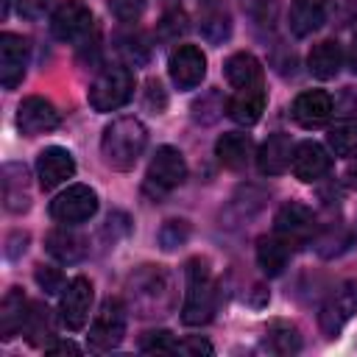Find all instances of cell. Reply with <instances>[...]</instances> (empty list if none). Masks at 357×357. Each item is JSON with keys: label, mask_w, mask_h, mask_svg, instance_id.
Here are the masks:
<instances>
[{"label": "cell", "mask_w": 357, "mask_h": 357, "mask_svg": "<svg viewBox=\"0 0 357 357\" xmlns=\"http://www.w3.org/2000/svg\"><path fill=\"white\" fill-rule=\"evenodd\" d=\"M109 11L120 22H137L145 11V0H109Z\"/></svg>", "instance_id": "38"}, {"label": "cell", "mask_w": 357, "mask_h": 357, "mask_svg": "<svg viewBox=\"0 0 357 357\" xmlns=\"http://www.w3.org/2000/svg\"><path fill=\"white\" fill-rule=\"evenodd\" d=\"M178 351L201 357V354H212V343L204 337H187V340H178Z\"/></svg>", "instance_id": "42"}, {"label": "cell", "mask_w": 357, "mask_h": 357, "mask_svg": "<svg viewBox=\"0 0 357 357\" xmlns=\"http://www.w3.org/2000/svg\"><path fill=\"white\" fill-rule=\"evenodd\" d=\"M349 67L351 73H357V36L351 39V47H349Z\"/></svg>", "instance_id": "47"}, {"label": "cell", "mask_w": 357, "mask_h": 357, "mask_svg": "<svg viewBox=\"0 0 357 357\" xmlns=\"http://www.w3.org/2000/svg\"><path fill=\"white\" fill-rule=\"evenodd\" d=\"M357 312V279H346L340 282L329 296L326 301L321 304V312H318V326L326 337H335L349 321L351 315Z\"/></svg>", "instance_id": "8"}, {"label": "cell", "mask_w": 357, "mask_h": 357, "mask_svg": "<svg viewBox=\"0 0 357 357\" xmlns=\"http://www.w3.org/2000/svg\"><path fill=\"white\" fill-rule=\"evenodd\" d=\"M17 126L25 137H39V134H47L59 126V112L50 100L39 98V95H31L17 109Z\"/></svg>", "instance_id": "14"}, {"label": "cell", "mask_w": 357, "mask_h": 357, "mask_svg": "<svg viewBox=\"0 0 357 357\" xmlns=\"http://www.w3.org/2000/svg\"><path fill=\"white\" fill-rule=\"evenodd\" d=\"M126 324H128V307L117 298V296H109L103 298L92 326H89V335H86V346L92 351H112L120 346L123 335H126Z\"/></svg>", "instance_id": "5"}, {"label": "cell", "mask_w": 357, "mask_h": 357, "mask_svg": "<svg viewBox=\"0 0 357 357\" xmlns=\"http://www.w3.org/2000/svg\"><path fill=\"white\" fill-rule=\"evenodd\" d=\"M273 231L293 245L307 243L315 234V215L310 206H304L298 201H287L279 206V212L273 218Z\"/></svg>", "instance_id": "12"}, {"label": "cell", "mask_w": 357, "mask_h": 357, "mask_svg": "<svg viewBox=\"0 0 357 357\" xmlns=\"http://www.w3.org/2000/svg\"><path fill=\"white\" fill-rule=\"evenodd\" d=\"M28 312H31V301L25 298V293L20 287H11L0 304V337L3 340L17 337L25 329Z\"/></svg>", "instance_id": "23"}, {"label": "cell", "mask_w": 357, "mask_h": 357, "mask_svg": "<svg viewBox=\"0 0 357 357\" xmlns=\"http://www.w3.org/2000/svg\"><path fill=\"white\" fill-rule=\"evenodd\" d=\"M343 176H346V184L357 190V159H351V162H349V167H346V173H343Z\"/></svg>", "instance_id": "46"}, {"label": "cell", "mask_w": 357, "mask_h": 357, "mask_svg": "<svg viewBox=\"0 0 357 357\" xmlns=\"http://www.w3.org/2000/svg\"><path fill=\"white\" fill-rule=\"evenodd\" d=\"M22 240H28V234H22V231H14V234L8 237V248H6L8 259H17V254H20V251L25 254V243H22Z\"/></svg>", "instance_id": "44"}, {"label": "cell", "mask_w": 357, "mask_h": 357, "mask_svg": "<svg viewBox=\"0 0 357 357\" xmlns=\"http://www.w3.org/2000/svg\"><path fill=\"white\" fill-rule=\"evenodd\" d=\"M148 145V131L137 117H117L103 128L100 156L112 170H131Z\"/></svg>", "instance_id": "3"}, {"label": "cell", "mask_w": 357, "mask_h": 357, "mask_svg": "<svg viewBox=\"0 0 357 357\" xmlns=\"http://www.w3.org/2000/svg\"><path fill=\"white\" fill-rule=\"evenodd\" d=\"M47 354H81V349L73 343V340H59V343H50L45 346Z\"/></svg>", "instance_id": "45"}, {"label": "cell", "mask_w": 357, "mask_h": 357, "mask_svg": "<svg viewBox=\"0 0 357 357\" xmlns=\"http://www.w3.org/2000/svg\"><path fill=\"white\" fill-rule=\"evenodd\" d=\"M332 117V95L324 89H307L293 100V120L301 128H318Z\"/></svg>", "instance_id": "18"}, {"label": "cell", "mask_w": 357, "mask_h": 357, "mask_svg": "<svg viewBox=\"0 0 357 357\" xmlns=\"http://www.w3.org/2000/svg\"><path fill=\"white\" fill-rule=\"evenodd\" d=\"M139 349L148 351V354H176L178 351V340L173 337V332L156 329V332H148L139 340Z\"/></svg>", "instance_id": "34"}, {"label": "cell", "mask_w": 357, "mask_h": 357, "mask_svg": "<svg viewBox=\"0 0 357 357\" xmlns=\"http://www.w3.org/2000/svg\"><path fill=\"white\" fill-rule=\"evenodd\" d=\"M22 335H25V340L31 346H45V340L53 337V315H50V310L45 304H31V312H28Z\"/></svg>", "instance_id": "30"}, {"label": "cell", "mask_w": 357, "mask_h": 357, "mask_svg": "<svg viewBox=\"0 0 357 357\" xmlns=\"http://www.w3.org/2000/svg\"><path fill=\"white\" fill-rule=\"evenodd\" d=\"M293 142L287 134H271L257 151V167L262 176H282L290 167Z\"/></svg>", "instance_id": "21"}, {"label": "cell", "mask_w": 357, "mask_h": 357, "mask_svg": "<svg viewBox=\"0 0 357 357\" xmlns=\"http://www.w3.org/2000/svg\"><path fill=\"white\" fill-rule=\"evenodd\" d=\"M45 248H47V254L50 257H56L59 262H64V265H73V262H81L84 257H86V251H89V245H86V237L84 234H78L75 229H70V226H59V229H53L47 237H45Z\"/></svg>", "instance_id": "20"}, {"label": "cell", "mask_w": 357, "mask_h": 357, "mask_svg": "<svg viewBox=\"0 0 357 357\" xmlns=\"http://www.w3.org/2000/svg\"><path fill=\"white\" fill-rule=\"evenodd\" d=\"M223 73H226V81L234 86V89H243V86H257L262 84V64L254 53L248 50H237L226 59L223 64Z\"/></svg>", "instance_id": "26"}, {"label": "cell", "mask_w": 357, "mask_h": 357, "mask_svg": "<svg viewBox=\"0 0 357 357\" xmlns=\"http://www.w3.org/2000/svg\"><path fill=\"white\" fill-rule=\"evenodd\" d=\"M92 310V282L86 276H73L64 284L61 301H59V318L70 332H78L86 326Z\"/></svg>", "instance_id": "9"}, {"label": "cell", "mask_w": 357, "mask_h": 357, "mask_svg": "<svg viewBox=\"0 0 357 357\" xmlns=\"http://www.w3.org/2000/svg\"><path fill=\"white\" fill-rule=\"evenodd\" d=\"M240 6H243V11H245L251 20H257V22H271L273 14H276L279 0H240Z\"/></svg>", "instance_id": "39"}, {"label": "cell", "mask_w": 357, "mask_h": 357, "mask_svg": "<svg viewBox=\"0 0 357 357\" xmlns=\"http://www.w3.org/2000/svg\"><path fill=\"white\" fill-rule=\"evenodd\" d=\"M184 178H187V162H184L181 151L173 145L156 148V153L148 165V173H145V192L159 198V195L176 190Z\"/></svg>", "instance_id": "6"}, {"label": "cell", "mask_w": 357, "mask_h": 357, "mask_svg": "<svg viewBox=\"0 0 357 357\" xmlns=\"http://www.w3.org/2000/svg\"><path fill=\"white\" fill-rule=\"evenodd\" d=\"M8 6H11V0H3V17H8Z\"/></svg>", "instance_id": "48"}, {"label": "cell", "mask_w": 357, "mask_h": 357, "mask_svg": "<svg viewBox=\"0 0 357 357\" xmlns=\"http://www.w3.org/2000/svg\"><path fill=\"white\" fill-rule=\"evenodd\" d=\"M326 145L335 156H351L357 153V117L340 120L326 131Z\"/></svg>", "instance_id": "31"}, {"label": "cell", "mask_w": 357, "mask_h": 357, "mask_svg": "<svg viewBox=\"0 0 357 357\" xmlns=\"http://www.w3.org/2000/svg\"><path fill=\"white\" fill-rule=\"evenodd\" d=\"M28 67V39L6 31L0 36V81L3 89H14L25 78Z\"/></svg>", "instance_id": "13"}, {"label": "cell", "mask_w": 357, "mask_h": 357, "mask_svg": "<svg viewBox=\"0 0 357 357\" xmlns=\"http://www.w3.org/2000/svg\"><path fill=\"white\" fill-rule=\"evenodd\" d=\"M128 310L139 318H162L176 307V282L162 265H142L128 276Z\"/></svg>", "instance_id": "1"}, {"label": "cell", "mask_w": 357, "mask_h": 357, "mask_svg": "<svg viewBox=\"0 0 357 357\" xmlns=\"http://www.w3.org/2000/svg\"><path fill=\"white\" fill-rule=\"evenodd\" d=\"M223 112V100H220V95L212 89V92H206L201 100H195L192 103V117L195 120H201V123H212L218 114Z\"/></svg>", "instance_id": "35"}, {"label": "cell", "mask_w": 357, "mask_h": 357, "mask_svg": "<svg viewBox=\"0 0 357 357\" xmlns=\"http://www.w3.org/2000/svg\"><path fill=\"white\" fill-rule=\"evenodd\" d=\"M262 349L271 354H296L301 349L298 329L287 321H271L262 337Z\"/></svg>", "instance_id": "28"}, {"label": "cell", "mask_w": 357, "mask_h": 357, "mask_svg": "<svg viewBox=\"0 0 357 357\" xmlns=\"http://www.w3.org/2000/svg\"><path fill=\"white\" fill-rule=\"evenodd\" d=\"M145 106H148L151 112H156V114L167 106V95H165V89H162V81H159V78H151V81L145 84Z\"/></svg>", "instance_id": "40"}, {"label": "cell", "mask_w": 357, "mask_h": 357, "mask_svg": "<svg viewBox=\"0 0 357 357\" xmlns=\"http://www.w3.org/2000/svg\"><path fill=\"white\" fill-rule=\"evenodd\" d=\"M329 165H332V159H329L326 148L318 145V142H312V139L298 142L293 148L290 167H293V173H296L298 181H318L321 176L329 173Z\"/></svg>", "instance_id": "16"}, {"label": "cell", "mask_w": 357, "mask_h": 357, "mask_svg": "<svg viewBox=\"0 0 357 357\" xmlns=\"http://www.w3.org/2000/svg\"><path fill=\"white\" fill-rule=\"evenodd\" d=\"M265 103H268V95H265V86L257 84V86H243L237 89L229 100H226V114L240 123V126H254L262 112H265Z\"/></svg>", "instance_id": "19"}, {"label": "cell", "mask_w": 357, "mask_h": 357, "mask_svg": "<svg viewBox=\"0 0 357 357\" xmlns=\"http://www.w3.org/2000/svg\"><path fill=\"white\" fill-rule=\"evenodd\" d=\"M251 151H254V142L243 131H226L215 142V156L229 170H243L251 162Z\"/></svg>", "instance_id": "24"}, {"label": "cell", "mask_w": 357, "mask_h": 357, "mask_svg": "<svg viewBox=\"0 0 357 357\" xmlns=\"http://www.w3.org/2000/svg\"><path fill=\"white\" fill-rule=\"evenodd\" d=\"M167 73L178 89H195L206 75V56L195 45H178L167 59Z\"/></svg>", "instance_id": "11"}, {"label": "cell", "mask_w": 357, "mask_h": 357, "mask_svg": "<svg viewBox=\"0 0 357 357\" xmlns=\"http://www.w3.org/2000/svg\"><path fill=\"white\" fill-rule=\"evenodd\" d=\"M293 248H296V245L287 243L284 237H279L276 231L259 237V240H257V262H259L262 273H268V276H279V273L287 268Z\"/></svg>", "instance_id": "25"}, {"label": "cell", "mask_w": 357, "mask_h": 357, "mask_svg": "<svg viewBox=\"0 0 357 357\" xmlns=\"http://www.w3.org/2000/svg\"><path fill=\"white\" fill-rule=\"evenodd\" d=\"M307 67L321 81L335 78L340 73V67H343V50H340V45L335 39H324V42L312 45V50L307 56Z\"/></svg>", "instance_id": "27"}, {"label": "cell", "mask_w": 357, "mask_h": 357, "mask_svg": "<svg viewBox=\"0 0 357 357\" xmlns=\"http://www.w3.org/2000/svg\"><path fill=\"white\" fill-rule=\"evenodd\" d=\"M3 206L14 215L28 212L31 206V178L28 167L20 162L3 165Z\"/></svg>", "instance_id": "17"}, {"label": "cell", "mask_w": 357, "mask_h": 357, "mask_svg": "<svg viewBox=\"0 0 357 357\" xmlns=\"http://www.w3.org/2000/svg\"><path fill=\"white\" fill-rule=\"evenodd\" d=\"M332 0H290V11H287V25L293 31V36H310L312 31H318L326 20Z\"/></svg>", "instance_id": "22"}, {"label": "cell", "mask_w": 357, "mask_h": 357, "mask_svg": "<svg viewBox=\"0 0 357 357\" xmlns=\"http://www.w3.org/2000/svg\"><path fill=\"white\" fill-rule=\"evenodd\" d=\"M33 279H36V284H39L45 293H59V290H64V276H61V271L53 268V265H36Z\"/></svg>", "instance_id": "37"}, {"label": "cell", "mask_w": 357, "mask_h": 357, "mask_svg": "<svg viewBox=\"0 0 357 357\" xmlns=\"http://www.w3.org/2000/svg\"><path fill=\"white\" fill-rule=\"evenodd\" d=\"M20 6V14L28 17V20H39L45 14V8L50 6V0H17Z\"/></svg>", "instance_id": "43"}, {"label": "cell", "mask_w": 357, "mask_h": 357, "mask_svg": "<svg viewBox=\"0 0 357 357\" xmlns=\"http://www.w3.org/2000/svg\"><path fill=\"white\" fill-rule=\"evenodd\" d=\"M131 95H134V73L123 64L103 67L86 89V100L95 112H114L126 106Z\"/></svg>", "instance_id": "4"}, {"label": "cell", "mask_w": 357, "mask_h": 357, "mask_svg": "<svg viewBox=\"0 0 357 357\" xmlns=\"http://www.w3.org/2000/svg\"><path fill=\"white\" fill-rule=\"evenodd\" d=\"M98 212V192L89 184H73L50 201V218L64 226L89 220Z\"/></svg>", "instance_id": "7"}, {"label": "cell", "mask_w": 357, "mask_h": 357, "mask_svg": "<svg viewBox=\"0 0 357 357\" xmlns=\"http://www.w3.org/2000/svg\"><path fill=\"white\" fill-rule=\"evenodd\" d=\"M190 240V223L187 220H165L162 229H159V243L165 251H173L178 245H184Z\"/></svg>", "instance_id": "33"}, {"label": "cell", "mask_w": 357, "mask_h": 357, "mask_svg": "<svg viewBox=\"0 0 357 357\" xmlns=\"http://www.w3.org/2000/svg\"><path fill=\"white\" fill-rule=\"evenodd\" d=\"M335 20L337 25L357 22V0H335Z\"/></svg>", "instance_id": "41"}, {"label": "cell", "mask_w": 357, "mask_h": 357, "mask_svg": "<svg viewBox=\"0 0 357 357\" xmlns=\"http://www.w3.org/2000/svg\"><path fill=\"white\" fill-rule=\"evenodd\" d=\"M218 310V284L206 259L195 257L184 265V304H181V324L184 326H204L212 321Z\"/></svg>", "instance_id": "2"}, {"label": "cell", "mask_w": 357, "mask_h": 357, "mask_svg": "<svg viewBox=\"0 0 357 357\" xmlns=\"http://www.w3.org/2000/svg\"><path fill=\"white\" fill-rule=\"evenodd\" d=\"M92 31V11L81 0H64L50 17V33L61 42H81Z\"/></svg>", "instance_id": "10"}, {"label": "cell", "mask_w": 357, "mask_h": 357, "mask_svg": "<svg viewBox=\"0 0 357 357\" xmlns=\"http://www.w3.org/2000/svg\"><path fill=\"white\" fill-rule=\"evenodd\" d=\"M184 31H187V17H184V11H181V8L167 11V14L162 17V22H159V36H162V39H167V42L178 39Z\"/></svg>", "instance_id": "36"}, {"label": "cell", "mask_w": 357, "mask_h": 357, "mask_svg": "<svg viewBox=\"0 0 357 357\" xmlns=\"http://www.w3.org/2000/svg\"><path fill=\"white\" fill-rule=\"evenodd\" d=\"M312 245H315V251L321 254V257H337V254H343L349 245H351V231L349 229H343V226H335V229H326V231H321L318 237H312Z\"/></svg>", "instance_id": "32"}, {"label": "cell", "mask_w": 357, "mask_h": 357, "mask_svg": "<svg viewBox=\"0 0 357 357\" xmlns=\"http://www.w3.org/2000/svg\"><path fill=\"white\" fill-rule=\"evenodd\" d=\"M201 33L209 42H223L231 33L229 11L220 0H201Z\"/></svg>", "instance_id": "29"}, {"label": "cell", "mask_w": 357, "mask_h": 357, "mask_svg": "<svg viewBox=\"0 0 357 357\" xmlns=\"http://www.w3.org/2000/svg\"><path fill=\"white\" fill-rule=\"evenodd\" d=\"M36 173H39V187L42 190H53L59 184H64L67 178L75 176V159L67 148L50 145L39 153L36 159Z\"/></svg>", "instance_id": "15"}]
</instances>
